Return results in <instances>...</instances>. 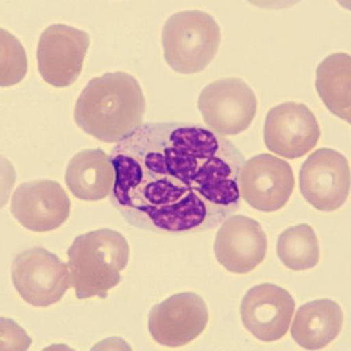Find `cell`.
Masks as SVG:
<instances>
[{
	"label": "cell",
	"instance_id": "4fadbf2b",
	"mask_svg": "<svg viewBox=\"0 0 351 351\" xmlns=\"http://www.w3.org/2000/svg\"><path fill=\"white\" fill-rule=\"evenodd\" d=\"M295 305L284 288L271 284L254 286L243 298L241 319L246 329L260 341H278L288 332Z\"/></svg>",
	"mask_w": 351,
	"mask_h": 351
},
{
	"label": "cell",
	"instance_id": "30bf717a",
	"mask_svg": "<svg viewBox=\"0 0 351 351\" xmlns=\"http://www.w3.org/2000/svg\"><path fill=\"white\" fill-rule=\"evenodd\" d=\"M295 185L292 168L282 158L259 154L243 163L239 177L240 193L258 211L280 210L288 202Z\"/></svg>",
	"mask_w": 351,
	"mask_h": 351
},
{
	"label": "cell",
	"instance_id": "8fae6325",
	"mask_svg": "<svg viewBox=\"0 0 351 351\" xmlns=\"http://www.w3.org/2000/svg\"><path fill=\"white\" fill-rule=\"evenodd\" d=\"M209 319L204 299L191 292L180 293L156 305L149 316V330L158 343L179 348L193 341L206 330Z\"/></svg>",
	"mask_w": 351,
	"mask_h": 351
},
{
	"label": "cell",
	"instance_id": "7a4b0ae2",
	"mask_svg": "<svg viewBox=\"0 0 351 351\" xmlns=\"http://www.w3.org/2000/svg\"><path fill=\"white\" fill-rule=\"evenodd\" d=\"M146 101L141 84L125 72L90 80L73 112L84 132L107 143H121L143 125Z\"/></svg>",
	"mask_w": 351,
	"mask_h": 351
},
{
	"label": "cell",
	"instance_id": "6da1fadb",
	"mask_svg": "<svg viewBox=\"0 0 351 351\" xmlns=\"http://www.w3.org/2000/svg\"><path fill=\"white\" fill-rule=\"evenodd\" d=\"M111 201L127 222L156 234L216 228L239 207L245 157L201 124H143L112 149Z\"/></svg>",
	"mask_w": 351,
	"mask_h": 351
},
{
	"label": "cell",
	"instance_id": "277c9868",
	"mask_svg": "<svg viewBox=\"0 0 351 351\" xmlns=\"http://www.w3.org/2000/svg\"><path fill=\"white\" fill-rule=\"evenodd\" d=\"M220 42L218 23L202 10L174 14L162 28V44L167 63L183 75L205 70L216 56Z\"/></svg>",
	"mask_w": 351,
	"mask_h": 351
},
{
	"label": "cell",
	"instance_id": "ac0fdd59",
	"mask_svg": "<svg viewBox=\"0 0 351 351\" xmlns=\"http://www.w3.org/2000/svg\"><path fill=\"white\" fill-rule=\"evenodd\" d=\"M276 252L280 261L293 271L313 269L320 259L318 237L306 223L291 226L282 232L277 241Z\"/></svg>",
	"mask_w": 351,
	"mask_h": 351
},
{
	"label": "cell",
	"instance_id": "2e32d148",
	"mask_svg": "<svg viewBox=\"0 0 351 351\" xmlns=\"http://www.w3.org/2000/svg\"><path fill=\"white\" fill-rule=\"evenodd\" d=\"M343 322V311L337 302L330 299L315 300L298 310L291 337L304 349H322L341 333Z\"/></svg>",
	"mask_w": 351,
	"mask_h": 351
},
{
	"label": "cell",
	"instance_id": "7c38bea8",
	"mask_svg": "<svg viewBox=\"0 0 351 351\" xmlns=\"http://www.w3.org/2000/svg\"><path fill=\"white\" fill-rule=\"evenodd\" d=\"M71 207L70 197L59 183L38 180L18 186L10 211L23 228L45 233L60 228L69 218Z\"/></svg>",
	"mask_w": 351,
	"mask_h": 351
},
{
	"label": "cell",
	"instance_id": "8992f818",
	"mask_svg": "<svg viewBox=\"0 0 351 351\" xmlns=\"http://www.w3.org/2000/svg\"><path fill=\"white\" fill-rule=\"evenodd\" d=\"M197 106L208 128L222 136H233L251 126L258 101L252 89L241 79L228 77L204 88Z\"/></svg>",
	"mask_w": 351,
	"mask_h": 351
},
{
	"label": "cell",
	"instance_id": "5bb4252c",
	"mask_svg": "<svg viewBox=\"0 0 351 351\" xmlns=\"http://www.w3.org/2000/svg\"><path fill=\"white\" fill-rule=\"evenodd\" d=\"M267 247V236L261 224L243 215H234L221 226L214 251L217 261L226 270L243 274L263 262Z\"/></svg>",
	"mask_w": 351,
	"mask_h": 351
},
{
	"label": "cell",
	"instance_id": "e0dca14e",
	"mask_svg": "<svg viewBox=\"0 0 351 351\" xmlns=\"http://www.w3.org/2000/svg\"><path fill=\"white\" fill-rule=\"evenodd\" d=\"M350 56L336 53L328 56L316 70L315 88L332 114L350 123Z\"/></svg>",
	"mask_w": 351,
	"mask_h": 351
},
{
	"label": "cell",
	"instance_id": "9c48e42d",
	"mask_svg": "<svg viewBox=\"0 0 351 351\" xmlns=\"http://www.w3.org/2000/svg\"><path fill=\"white\" fill-rule=\"evenodd\" d=\"M321 129L318 121L306 105L286 101L271 108L265 118L264 140L274 154L297 160L318 143Z\"/></svg>",
	"mask_w": 351,
	"mask_h": 351
},
{
	"label": "cell",
	"instance_id": "9a60e30c",
	"mask_svg": "<svg viewBox=\"0 0 351 351\" xmlns=\"http://www.w3.org/2000/svg\"><path fill=\"white\" fill-rule=\"evenodd\" d=\"M65 180L67 188L78 199H104L112 193L115 183L110 156L100 149L79 152L68 164Z\"/></svg>",
	"mask_w": 351,
	"mask_h": 351
},
{
	"label": "cell",
	"instance_id": "ba28073f",
	"mask_svg": "<svg viewBox=\"0 0 351 351\" xmlns=\"http://www.w3.org/2000/svg\"><path fill=\"white\" fill-rule=\"evenodd\" d=\"M350 173L347 158L329 149L311 154L299 173L303 197L317 210L332 212L341 208L349 195Z\"/></svg>",
	"mask_w": 351,
	"mask_h": 351
},
{
	"label": "cell",
	"instance_id": "3957f363",
	"mask_svg": "<svg viewBox=\"0 0 351 351\" xmlns=\"http://www.w3.org/2000/svg\"><path fill=\"white\" fill-rule=\"evenodd\" d=\"M129 256L127 239L114 230L99 229L77 237L67 251L77 298H106L121 282Z\"/></svg>",
	"mask_w": 351,
	"mask_h": 351
},
{
	"label": "cell",
	"instance_id": "5b68a950",
	"mask_svg": "<svg viewBox=\"0 0 351 351\" xmlns=\"http://www.w3.org/2000/svg\"><path fill=\"white\" fill-rule=\"evenodd\" d=\"M11 276L21 297L35 307H48L60 302L71 285L69 265L42 247L19 254Z\"/></svg>",
	"mask_w": 351,
	"mask_h": 351
},
{
	"label": "cell",
	"instance_id": "d6986e66",
	"mask_svg": "<svg viewBox=\"0 0 351 351\" xmlns=\"http://www.w3.org/2000/svg\"><path fill=\"white\" fill-rule=\"evenodd\" d=\"M27 71L25 50L12 34L1 29V86H14Z\"/></svg>",
	"mask_w": 351,
	"mask_h": 351
},
{
	"label": "cell",
	"instance_id": "52a82bcc",
	"mask_svg": "<svg viewBox=\"0 0 351 351\" xmlns=\"http://www.w3.org/2000/svg\"><path fill=\"white\" fill-rule=\"evenodd\" d=\"M90 47L86 31L64 24L49 25L37 47L38 71L43 80L56 88L71 86L82 71Z\"/></svg>",
	"mask_w": 351,
	"mask_h": 351
}]
</instances>
